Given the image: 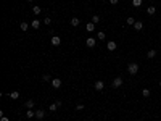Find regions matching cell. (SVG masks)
Instances as JSON below:
<instances>
[{
    "mask_svg": "<svg viewBox=\"0 0 161 121\" xmlns=\"http://www.w3.org/2000/svg\"><path fill=\"white\" fill-rule=\"evenodd\" d=\"M127 73L132 76H135L137 73H139V63H135V61H131V63L127 65Z\"/></svg>",
    "mask_w": 161,
    "mask_h": 121,
    "instance_id": "obj_1",
    "label": "cell"
},
{
    "mask_svg": "<svg viewBox=\"0 0 161 121\" xmlns=\"http://www.w3.org/2000/svg\"><path fill=\"white\" fill-rule=\"evenodd\" d=\"M111 86H113V87H114V89H118V87H121V86H122V78H121V76H116V78H114V79H113V82H111Z\"/></svg>",
    "mask_w": 161,
    "mask_h": 121,
    "instance_id": "obj_2",
    "label": "cell"
},
{
    "mask_svg": "<svg viewBox=\"0 0 161 121\" xmlns=\"http://www.w3.org/2000/svg\"><path fill=\"white\" fill-rule=\"evenodd\" d=\"M95 44H97V40H95L94 37H87V40H85V45H87L89 48H94Z\"/></svg>",
    "mask_w": 161,
    "mask_h": 121,
    "instance_id": "obj_3",
    "label": "cell"
},
{
    "mask_svg": "<svg viewBox=\"0 0 161 121\" xmlns=\"http://www.w3.org/2000/svg\"><path fill=\"white\" fill-rule=\"evenodd\" d=\"M52 87H53V89H60V87H61V79H60V78L52 79Z\"/></svg>",
    "mask_w": 161,
    "mask_h": 121,
    "instance_id": "obj_4",
    "label": "cell"
},
{
    "mask_svg": "<svg viewBox=\"0 0 161 121\" xmlns=\"http://www.w3.org/2000/svg\"><path fill=\"white\" fill-rule=\"evenodd\" d=\"M94 87H95V91H103V87H105V84H103V81H95V84H94Z\"/></svg>",
    "mask_w": 161,
    "mask_h": 121,
    "instance_id": "obj_5",
    "label": "cell"
},
{
    "mask_svg": "<svg viewBox=\"0 0 161 121\" xmlns=\"http://www.w3.org/2000/svg\"><path fill=\"white\" fill-rule=\"evenodd\" d=\"M116 47H118V45H116L114 40H109V42L107 44V48H108L109 52H114V50H116Z\"/></svg>",
    "mask_w": 161,
    "mask_h": 121,
    "instance_id": "obj_6",
    "label": "cell"
},
{
    "mask_svg": "<svg viewBox=\"0 0 161 121\" xmlns=\"http://www.w3.org/2000/svg\"><path fill=\"white\" fill-rule=\"evenodd\" d=\"M40 24H42V21H39V19H32V21H31V27H34V29H39L40 27Z\"/></svg>",
    "mask_w": 161,
    "mask_h": 121,
    "instance_id": "obj_7",
    "label": "cell"
},
{
    "mask_svg": "<svg viewBox=\"0 0 161 121\" xmlns=\"http://www.w3.org/2000/svg\"><path fill=\"white\" fill-rule=\"evenodd\" d=\"M60 44H61V37L60 36H53L52 37V45L56 47V45H60Z\"/></svg>",
    "mask_w": 161,
    "mask_h": 121,
    "instance_id": "obj_8",
    "label": "cell"
},
{
    "mask_svg": "<svg viewBox=\"0 0 161 121\" xmlns=\"http://www.w3.org/2000/svg\"><path fill=\"white\" fill-rule=\"evenodd\" d=\"M36 118L37 120H44L45 118V112H44V110H36Z\"/></svg>",
    "mask_w": 161,
    "mask_h": 121,
    "instance_id": "obj_9",
    "label": "cell"
},
{
    "mask_svg": "<svg viewBox=\"0 0 161 121\" xmlns=\"http://www.w3.org/2000/svg\"><path fill=\"white\" fill-rule=\"evenodd\" d=\"M29 26H31V23H24V21L19 23V29H21V31H27V29H29Z\"/></svg>",
    "mask_w": 161,
    "mask_h": 121,
    "instance_id": "obj_10",
    "label": "cell"
},
{
    "mask_svg": "<svg viewBox=\"0 0 161 121\" xmlns=\"http://www.w3.org/2000/svg\"><path fill=\"white\" fill-rule=\"evenodd\" d=\"M10 99H11V100H16V99H19V92L18 91H13V92H10Z\"/></svg>",
    "mask_w": 161,
    "mask_h": 121,
    "instance_id": "obj_11",
    "label": "cell"
},
{
    "mask_svg": "<svg viewBox=\"0 0 161 121\" xmlns=\"http://www.w3.org/2000/svg\"><path fill=\"white\" fill-rule=\"evenodd\" d=\"M134 29H135V31H142V29H143V23H142V21H135Z\"/></svg>",
    "mask_w": 161,
    "mask_h": 121,
    "instance_id": "obj_12",
    "label": "cell"
},
{
    "mask_svg": "<svg viewBox=\"0 0 161 121\" xmlns=\"http://www.w3.org/2000/svg\"><path fill=\"white\" fill-rule=\"evenodd\" d=\"M147 13H148L150 16H153V15H155V13H156V8H155V6H153V5H150L148 8H147Z\"/></svg>",
    "mask_w": 161,
    "mask_h": 121,
    "instance_id": "obj_13",
    "label": "cell"
},
{
    "mask_svg": "<svg viewBox=\"0 0 161 121\" xmlns=\"http://www.w3.org/2000/svg\"><path fill=\"white\" fill-rule=\"evenodd\" d=\"M26 116H27V118H34V116H36V112H34L32 108H27V112H26Z\"/></svg>",
    "mask_w": 161,
    "mask_h": 121,
    "instance_id": "obj_14",
    "label": "cell"
},
{
    "mask_svg": "<svg viewBox=\"0 0 161 121\" xmlns=\"http://www.w3.org/2000/svg\"><path fill=\"white\" fill-rule=\"evenodd\" d=\"M85 29H87V32H94L95 31V24L94 23H87V27H85Z\"/></svg>",
    "mask_w": 161,
    "mask_h": 121,
    "instance_id": "obj_15",
    "label": "cell"
},
{
    "mask_svg": "<svg viewBox=\"0 0 161 121\" xmlns=\"http://www.w3.org/2000/svg\"><path fill=\"white\" fill-rule=\"evenodd\" d=\"M147 57H148L150 60H152V58H155V57H156V50H155V48H152V50H148V53H147Z\"/></svg>",
    "mask_w": 161,
    "mask_h": 121,
    "instance_id": "obj_16",
    "label": "cell"
},
{
    "mask_svg": "<svg viewBox=\"0 0 161 121\" xmlns=\"http://www.w3.org/2000/svg\"><path fill=\"white\" fill-rule=\"evenodd\" d=\"M79 24H81L79 18H73V19H71V26H73V27H77Z\"/></svg>",
    "mask_w": 161,
    "mask_h": 121,
    "instance_id": "obj_17",
    "label": "cell"
},
{
    "mask_svg": "<svg viewBox=\"0 0 161 121\" xmlns=\"http://www.w3.org/2000/svg\"><path fill=\"white\" fill-rule=\"evenodd\" d=\"M143 0H132V6H135V8H139V6H142Z\"/></svg>",
    "mask_w": 161,
    "mask_h": 121,
    "instance_id": "obj_18",
    "label": "cell"
},
{
    "mask_svg": "<svg viewBox=\"0 0 161 121\" xmlns=\"http://www.w3.org/2000/svg\"><path fill=\"white\" fill-rule=\"evenodd\" d=\"M34 103H36V102H34L32 99H29V100H26V103H24V105H26V108H32V107H34Z\"/></svg>",
    "mask_w": 161,
    "mask_h": 121,
    "instance_id": "obj_19",
    "label": "cell"
},
{
    "mask_svg": "<svg viewBox=\"0 0 161 121\" xmlns=\"http://www.w3.org/2000/svg\"><path fill=\"white\" fill-rule=\"evenodd\" d=\"M40 11H42V8H40V6H37V5L32 8V13H34L36 16H37V15H40Z\"/></svg>",
    "mask_w": 161,
    "mask_h": 121,
    "instance_id": "obj_20",
    "label": "cell"
},
{
    "mask_svg": "<svg viewBox=\"0 0 161 121\" xmlns=\"http://www.w3.org/2000/svg\"><path fill=\"white\" fill-rule=\"evenodd\" d=\"M126 24H129V26H134V24H135V19L132 18V16H129V18L126 19Z\"/></svg>",
    "mask_w": 161,
    "mask_h": 121,
    "instance_id": "obj_21",
    "label": "cell"
},
{
    "mask_svg": "<svg viewBox=\"0 0 161 121\" xmlns=\"http://www.w3.org/2000/svg\"><path fill=\"white\" fill-rule=\"evenodd\" d=\"M97 37H98V40H105V37H107V34H105L103 31H100V32L97 34Z\"/></svg>",
    "mask_w": 161,
    "mask_h": 121,
    "instance_id": "obj_22",
    "label": "cell"
},
{
    "mask_svg": "<svg viewBox=\"0 0 161 121\" xmlns=\"http://www.w3.org/2000/svg\"><path fill=\"white\" fill-rule=\"evenodd\" d=\"M98 21H100V16H98V15H94V16H92V23H94V24H97Z\"/></svg>",
    "mask_w": 161,
    "mask_h": 121,
    "instance_id": "obj_23",
    "label": "cell"
},
{
    "mask_svg": "<svg viewBox=\"0 0 161 121\" xmlns=\"http://www.w3.org/2000/svg\"><path fill=\"white\" fill-rule=\"evenodd\" d=\"M142 95L145 97V99H147V97H150V89H143V91H142Z\"/></svg>",
    "mask_w": 161,
    "mask_h": 121,
    "instance_id": "obj_24",
    "label": "cell"
},
{
    "mask_svg": "<svg viewBox=\"0 0 161 121\" xmlns=\"http://www.w3.org/2000/svg\"><path fill=\"white\" fill-rule=\"evenodd\" d=\"M56 108H58V105H56V103H52V105L49 107V110H50V112H56Z\"/></svg>",
    "mask_w": 161,
    "mask_h": 121,
    "instance_id": "obj_25",
    "label": "cell"
},
{
    "mask_svg": "<svg viewBox=\"0 0 161 121\" xmlns=\"http://www.w3.org/2000/svg\"><path fill=\"white\" fill-rule=\"evenodd\" d=\"M42 23H44V24H47V26H50V24H52V19H50V18H49V16H47V18H45V19H44V21H42Z\"/></svg>",
    "mask_w": 161,
    "mask_h": 121,
    "instance_id": "obj_26",
    "label": "cell"
},
{
    "mask_svg": "<svg viewBox=\"0 0 161 121\" xmlns=\"http://www.w3.org/2000/svg\"><path fill=\"white\" fill-rule=\"evenodd\" d=\"M42 79H44L45 82H47V81H50V74H44V76H42Z\"/></svg>",
    "mask_w": 161,
    "mask_h": 121,
    "instance_id": "obj_27",
    "label": "cell"
},
{
    "mask_svg": "<svg viewBox=\"0 0 161 121\" xmlns=\"http://www.w3.org/2000/svg\"><path fill=\"white\" fill-rule=\"evenodd\" d=\"M76 108L81 112V110H84V105H82V103H77V107H76Z\"/></svg>",
    "mask_w": 161,
    "mask_h": 121,
    "instance_id": "obj_28",
    "label": "cell"
},
{
    "mask_svg": "<svg viewBox=\"0 0 161 121\" xmlns=\"http://www.w3.org/2000/svg\"><path fill=\"white\" fill-rule=\"evenodd\" d=\"M118 2H119V0H109V3H111V5H118Z\"/></svg>",
    "mask_w": 161,
    "mask_h": 121,
    "instance_id": "obj_29",
    "label": "cell"
},
{
    "mask_svg": "<svg viewBox=\"0 0 161 121\" xmlns=\"http://www.w3.org/2000/svg\"><path fill=\"white\" fill-rule=\"evenodd\" d=\"M0 121H10V120L6 118V116H3V115H2V116H0Z\"/></svg>",
    "mask_w": 161,
    "mask_h": 121,
    "instance_id": "obj_30",
    "label": "cell"
},
{
    "mask_svg": "<svg viewBox=\"0 0 161 121\" xmlns=\"http://www.w3.org/2000/svg\"><path fill=\"white\" fill-rule=\"evenodd\" d=\"M160 87H161V79H160Z\"/></svg>",
    "mask_w": 161,
    "mask_h": 121,
    "instance_id": "obj_31",
    "label": "cell"
},
{
    "mask_svg": "<svg viewBox=\"0 0 161 121\" xmlns=\"http://www.w3.org/2000/svg\"><path fill=\"white\" fill-rule=\"evenodd\" d=\"M27 2H32V0H27Z\"/></svg>",
    "mask_w": 161,
    "mask_h": 121,
    "instance_id": "obj_32",
    "label": "cell"
},
{
    "mask_svg": "<svg viewBox=\"0 0 161 121\" xmlns=\"http://www.w3.org/2000/svg\"><path fill=\"white\" fill-rule=\"evenodd\" d=\"M102 2H105V0H102Z\"/></svg>",
    "mask_w": 161,
    "mask_h": 121,
    "instance_id": "obj_33",
    "label": "cell"
},
{
    "mask_svg": "<svg viewBox=\"0 0 161 121\" xmlns=\"http://www.w3.org/2000/svg\"><path fill=\"white\" fill-rule=\"evenodd\" d=\"M150 2H153V0H150Z\"/></svg>",
    "mask_w": 161,
    "mask_h": 121,
    "instance_id": "obj_34",
    "label": "cell"
}]
</instances>
